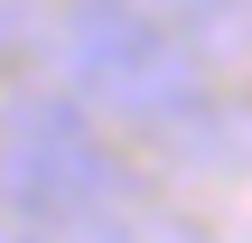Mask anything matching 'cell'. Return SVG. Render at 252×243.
<instances>
[{
  "label": "cell",
  "instance_id": "6da1fadb",
  "mask_svg": "<svg viewBox=\"0 0 252 243\" xmlns=\"http://www.w3.org/2000/svg\"><path fill=\"white\" fill-rule=\"evenodd\" d=\"M122 243H215V234H206L187 206H168V197H150V187H140V197L122 206Z\"/></svg>",
  "mask_w": 252,
  "mask_h": 243
},
{
  "label": "cell",
  "instance_id": "3957f363",
  "mask_svg": "<svg viewBox=\"0 0 252 243\" xmlns=\"http://www.w3.org/2000/svg\"><path fill=\"white\" fill-rule=\"evenodd\" d=\"M0 243H19V225H9V215H0Z\"/></svg>",
  "mask_w": 252,
  "mask_h": 243
},
{
  "label": "cell",
  "instance_id": "7a4b0ae2",
  "mask_svg": "<svg viewBox=\"0 0 252 243\" xmlns=\"http://www.w3.org/2000/svg\"><path fill=\"white\" fill-rule=\"evenodd\" d=\"M19 243H122V206H75L47 225H19Z\"/></svg>",
  "mask_w": 252,
  "mask_h": 243
}]
</instances>
